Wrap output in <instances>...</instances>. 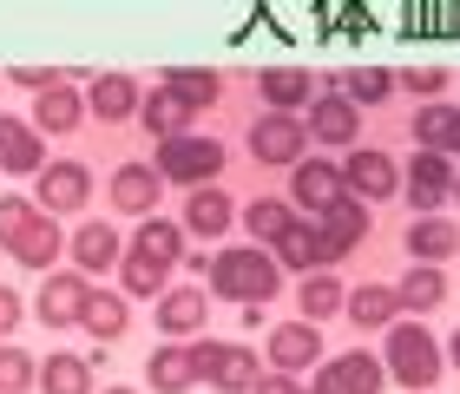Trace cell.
I'll use <instances>...</instances> for the list:
<instances>
[{
  "label": "cell",
  "mask_w": 460,
  "mask_h": 394,
  "mask_svg": "<svg viewBox=\"0 0 460 394\" xmlns=\"http://www.w3.org/2000/svg\"><path fill=\"white\" fill-rule=\"evenodd\" d=\"M172 263H184V231L164 223V217H145L138 237L125 243V257H119V296L125 302L132 296H164V269Z\"/></svg>",
  "instance_id": "1"
},
{
  "label": "cell",
  "mask_w": 460,
  "mask_h": 394,
  "mask_svg": "<svg viewBox=\"0 0 460 394\" xmlns=\"http://www.w3.org/2000/svg\"><path fill=\"white\" fill-rule=\"evenodd\" d=\"M211 289L230 296V302H243V309H263L283 289V263L270 257V250H250V243H243V250L211 257Z\"/></svg>",
  "instance_id": "2"
},
{
  "label": "cell",
  "mask_w": 460,
  "mask_h": 394,
  "mask_svg": "<svg viewBox=\"0 0 460 394\" xmlns=\"http://www.w3.org/2000/svg\"><path fill=\"white\" fill-rule=\"evenodd\" d=\"M382 368H388L402 388H434V381H441V348H434L428 328L394 322L388 336H382Z\"/></svg>",
  "instance_id": "3"
},
{
  "label": "cell",
  "mask_w": 460,
  "mask_h": 394,
  "mask_svg": "<svg viewBox=\"0 0 460 394\" xmlns=\"http://www.w3.org/2000/svg\"><path fill=\"white\" fill-rule=\"evenodd\" d=\"M152 164H158V178H164V184L204 191V184H217V171H224V144H217V138H198V132H184V138H164Z\"/></svg>",
  "instance_id": "4"
},
{
  "label": "cell",
  "mask_w": 460,
  "mask_h": 394,
  "mask_svg": "<svg viewBox=\"0 0 460 394\" xmlns=\"http://www.w3.org/2000/svg\"><path fill=\"white\" fill-rule=\"evenodd\" d=\"M303 138H309V126H303L296 112L250 118V158L270 164V171H296V164H303Z\"/></svg>",
  "instance_id": "5"
},
{
  "label": "cell",
  "mask_w": 460,
  "mask_h": 394,
  "mask_svg": "<svg viewBox=\"0 0 460 394\" xmlns=\"http://www.w3.org/2000/svg\"><path fill=\"white\" fill-rule=\"evenodd\" d=\"M342 184H349V197H362V204L394 197L402 191V164H394L388 152H375V144H355L349 164H342Z\"/></svg>",
  "instance_id": "6"
},
{
  "label": "cell",
  "mask_w": 460,
  "mask_h": 394,
  "mask_svg": "<svg viewBox=\"0 0 460 394\" xmlns=\"http://www.w3.org/2000/svg\"><path fill=\"white\" fill-rule=\"evenodd\" d=\"M289 197L303 204V211H336V204L349 197V184H342V164H329V158H303L296 171H289Z\"/></svg>",
  "instance_id": "7"
},
{
  "label": "cell",
  "mask_w": 460,
  "mask_h": 394,
  "mask_svg": "<svg viewBox=\"0 0 460 394\" xmlns=\"http://www.w3.org/2000/svg\"><path fill=\"white\" fill-rule=\"evenodd\" d=\"M323 362V328L316 322H283V328H270V368L277 375H303V368H316Z\"/></svg>",
  "instance_id": "8"
},
{
  "label": "cell",
  "mask_w": 460,
  "mask_h": 394,
  "mask_svg": "<svg viewBox=\"0 0 460 394\" xmlns=\"http://www.w3.org/2000/svg\"><path fill=\"white\" fill-rule=\"evenodd\" d=\"M86 296H93V283L79 276V269H66V276H47L40 283V322L47 328H79V316H86Z\"/></svg>",
  "instance_id": "9"
},
{
  "label": "cell",
  "mask_w": 460,
  "mask_h": 394,
  "mask_svg": "<svg viewBox=\"0 0 460 394\" xmlns=\"http://www.w3.org/2000/svg\"><path fill=\"white\" fill-rule=\"evenodd\" d=\"M303 126H309V138H316V144H349V152H355V132H362V106H355V99H342V86H336V92H323L316 106H309Z\"/></svg>",
  "instance_id": "10"
},
{
  "label": "cell",
  "mask_w": 460,
  "mask_h": 394,
  "mask_svg": "<svg viewBox=\"0 0 460 394\" xmlns=\"http://www.w3.org/2000/svg\"><path fill=\"white\" fill-rule=\"evenodd\" d=\"M323 388H336V394H382L388 368H382V355H368V348H349V355L323 362Z\"/></svg>",
  "instance_id": "11"
},
{
  "label": "cell",
  "mask_w": 460,
  "mask_h": 394,
  "mask_svg": "<svg viewBox=\"0 0 460 394\" xmlns=\"http://www.w3.org/2000/svg\"><path fill=\"white\" fill-rule=\"evenodd\" d=\"M86 197H93V164L59 158V164L40 171V211H79Z\"/></svg>",
  "instance_id": "12"
},
{
  "label": "cell",
  "mask_w": 460,
  "mask_h": 394,
  "mask_svg": "<svg viewBox=\"0 0 460 394\" xmlns=\"http://www.w3.org/2000/svg\"><path fill=\"white\" fill-rule=\"evenodd\" d=\"M441 197H454V158H441V152H414L408 158V204L421 217H434V204Z\"/></svg>",
  "instance_id": "13"
},
{
  "label": "cell",
  "mask_w": 460,
  "mask_h": 394,
  "mask_svg": "<svg viewBox=\"0 0 460 394\" xmlns=\"http://www.w3.org/2000/svg\"><path fill=\"white\" fill-rule=\"evenodd\" d=\"M316 237H323V263H342L355 243L368 237V204H362V197H342L336 211L316 223Z\"/></svg>",
  "instance_id": "14"
},
{
  "label": "cell",
  "mask_w": 460,
  "mask_h": 394,
  "mask_svg": "<svg viewBox=\"0 0 460 394\" xmlns=\"http://www.w3.org/2000/svg\"><path fill=\"white\" fill-rule=\"evenodd\" d=\"M158 197H164L158 164H119V171H112V204H119L125 217H152Z\"/></svg>",
  "instance_id": "15"
},
{
  "label": "cell",
  "mask_w": 460,
  "mask_h": 394,
  "mask_svg": "<svg viewBox=\"0 0 460 394\" xmlns=\"http://www.w3.org/2000/svg\"><path fill=\"white\" fill-rule=\"evenodd\" d=\"M66 250H73V269H79V276H106V269L125 257L119 250V231H112V223H79V231L66 237Z\"/></svg>",
  "instance_id": "16"
},
{
  "label": "cell",
  "mask_w": 460,
  "mask_h": 394,
  "mask_svg": "<svg viewBox=\"0 0 460 394\" xmlns=\"http://www.w3.org/2000/svg\"><path fill=\"white\" fill-rule=\"evenodd\" d=\"M0 171H7V178H40V171H47L40 132L27 126V118H7V112H0Z\"/></svg>",
  "instance_id": "17"
},
{
  "label": "cell",
  "mask_w": 460,
  "mask_h": 394,
  "mask_svg": "<svg viewBox=\"0 0 460 394\" xmlns=\"http://www.w3.org/2000/svg\"><path fill=\"white\" fill-rule=\"evenodd\" d=\"M257 92H263L270 112L316 106V79H309V66H263V73H257Z\"/></svg>",
  "instance_id": "18"
},
{
  "label": "cell",
  "mask_w": 460,
  "mask_h": 394,
  "mask_svg": "<svg viewBox=\"0 0 460 394\" xmlns=\"http://www.w3.org/2000/svg\"><path fill=\"white\" fill-rule=\"evenodd\" d=\"M211 322V296H204L198 283H184V289H164L158 296V328L164 336H191V328Z\"/></svg>",
  "instance_id": "19"
},
{
  "label": "cell",
  "mask_w": 460,
  "mask_h": 394,
  "mask_svg": "<svg viewBox=\"0 0 460 394\" xmlns=\"http://www.w3.org/2000/svg\"><path fill=\"white\" fill-rule=\"evenodd\" d=\"M178 223H184L191 237H224L230 223H237V204H230L217 184H204V191L184 197V217H178Z\"/></svg>",
  "instance_id": "20"
},
{
  "label": "cell",
  "mask_w": 460,
  "mask_h": 394,
  "mask_svg": "<svg viewBox=\"0 0 460 394\" xmlns=\"http://www.w3.org/2000/svg\"><path fill=\"white\" fill-rule=\"evenodd\" d=\"M138 118H145V132H152L158 144L164 138H184V126H191V106H184V99L172 92V86H158V92H145V106H138Z\"/></svg>",
  "instance_id": "21"
},
{
  "label": "cell",
  "mask_w": 460,
  "mask_h": 394,
  "mask_svg": "<svg viewBox=\"0 0 460 394\" xmlns=\"http://www.w3.org/2000/svg\"><path fill=\"white\" fill-rule=\"evenodd\" d=\"M138 106H145V92H138L132 73H99L93 79V118H138Z\"/></svg>",
  "instance_id": "22"
},
{
  "label": "cell",
  "mask_w": 460,
  "mask_h": 394,
  "mask_svg": "<svg viewBox=\"0 0 460 394\" xmlns=\"http://www.w3.org/2000/svg\"><path fill=\"white\" fill-rule=\"evenodd\" d=\"M394 296H402L408 316H428V309H441L447 302V276H441V263H414L402 283H394Z\"/></svg>",
  "instance_id": "23"
},
{
  "label": "cell",
  "mask_w": 460,
  "mask_h": 394,
  "mask_svg": "<svg viewBox=\"0 0 460 394\" xmlns=\"http://www.w3.org/2000/svg\"><path fill=\"white\" fill-rule=\"evenodd\" d=\"M349 316H355V328H382V336H388L394 316H402V296H394L388 283H362L349 296Z\"/></svg>",
  "instance_id": "24"
},
{
  "label": "cell",
  "mask_w": 460,
  "mask_h": 394,
  "mask_svg": "<svg viewBox=\"0 0 460 394\" xmlns=\"http://www.w3.org/2000/svg\"><path fill=\"white\" fill-rule=\"evenodd\" d=\"M79 328H93L99 342H119L125 328H132V309H125L119 289H93V296H86V316H79Z\"/></svg>",
  "instance_id": "25"
},
{
  "label": "cell",
  "mask_w": 460,
  "mask_h": 394,
  "mask_svg": "<svg viewBox=\"0 0 460 394\" xmlns=\"http://www.w3.org/2000/svg\"><path fill=\"white\" fill-rule=\"evenodd\" d=\"M145 375H152V394H184L198 381V362H191V348H184V342H164Z\"/></svg>",
  "instance_id": "26"
},
{
  "label": "cell",
  "mask_w": 460,
  "mask_h": 394,
  "mask_svg": "<svg viewBox=\"0 0 460 394\" xmlns=\"http://www.w3.org/2000/svg\"><path fill=\"white\" fill-rule=\"evenodd\" d=\"M460 250V223L447 217H421V223H408V257H421V263H441Z\"/></svg>",
  "instance_id": "27"
},
{
  "label": "cell",
  "mask_w": 460,
  "mask_h": 394,
  "mask_svg": "<svg viewBox=\"0 0 460 394\" xmlns=\"http://www.w3.org/2000/svg\"><path fill=\"white\" fill-rule=\"evenodd\" d=\"M40 394H93V362L86 355H47L40 362Z\"/></svg>",
  "instance_id": "28"
},
{
  "label": "cell",
  "mask_w": 460,
  "mask_h": 394,
  "mask_svg": "<svg viewBox=\"0 0 460 394\" xmlns=\"http://www.w3.org/2000/svg\"><path fill=\"white\" fill-rule=\"evenodd\" d=\"M33 118H40V132H79L86 126V99H79L73 86H53V92H40Z\"/></svg>",
  "instance_id": "29"
},
{
  "label": "cell",
  "mask_w": 460,
  "mask_h": 394,
  "mask_svg": "<svg viewBox=\"0 0 460 394\" xmlns=\"http://www.w3.org/2000/svg\"><path fill=\"white\" fill-rule=\"evenodd\" d=\"M277 263L283 269H303V276H316V269H323V237H316V223H289V231H283V243H277Z\"/></svg>",
  "instance_id": "30"
},
{
  "label": "cell",
  "mask_w": 460,
  "mask_h": 394,
  "mask_svg": "<svg viewBox=\"0 0 460 394\" xmlns=\"http://www.w3.org/2000/svg\"><path fill=\"white\" fill-rule=\"evenodd\" d=\"M454 132H460V106H441V99H434V106H421L414 112V138H421V152H454Z\"/></svg>",
  "instance_id": "31"
},
{
  "label": "cell",
  "mask_w": 460,
  "mask_h": 394,
  "mask_svg": "<svg viewBox=\"0 0 460 394\" xmlns=\"http://www.w3.org/2000/svg\"><path fill=\"white\" fill-rule=\"evenodd\" d=\"M243 223H250V237H257V243H283V231L296 223V204H289V197H250Z\"/></svg>",
  "instance_id": "32"
},
{
  "label": "cell",
  "mask_w": 460,
  "mask_h": 394,
  "mask_svg": "<svg viewBox=\"0 0 460 394\" xmlns=\"http://www.w3.org/2000/svg\"><path fill=\"white\" fill-rule=\"evenodd\" d=\"M59 250H66V237H59V223H47V211H40V223H33L27 237H20L13 263H20V269H53V263H59Z\"/></svg>",
  "instance_id": "33"
},
{
  "label": "cell",
  "mask_w": 460,
  "mask_h": 394,
  "mask_svg": "<svg viewBox=\"0 0 460 394\" xmlns=\"http://www.w3.org/2000/svg\"><path fill=\"white\" fill-rule=\"evenodd\" d=\"M296 309H303V322H323V316H336V309H349V289L336 283V276H303V289H296Z\"/></svg>",
  "instance_id": "34"
},
{
  "label": "cell",
  "mask_w": 460,
  "mask_h": 394,
  "mask_svg": "<svg viewBox=\"0 0 460 394\" xmlns=\"http://www.w3.org/2000/svg\"><path fill=\"white\" fill-rule=\"evenodd\" d=\"M257 381H263V375H257V355L224 342V355H217V368H211V388H224V394H250Z\"/></svg>",
  "instance_id": "35"
},
{
  "label": "cell",
  "mask_w": 460,
  "mask_h": 394,
  "mask_svg": "<svg viewBox=\"0 0 460 394\" xmlns=\"http://www.w3.org/2000/svg\"><path fill=\"white\" fill-rule=\"evenodd\" d=\"M164 86L198 112V106H211V99H217V73L211 66H172V73H164Z\"/></svg>",
  "instance_id": "36"
},
{
  "label": "cell",
  "mask_w": 460,
  "mask_h": 394,
  "mask_svg": "<svg viewBox=\"0 0 460 394\" xmlns=\"http://www.w3.org/2000/svg\"><path fill=\"white\" fill-rule=\"evenodd\" d=\"M388 92H394V73H382V66H349L342 73V99H355V106H382Z\"/></svg>",
  "instance_id": "37"
},
{
  "label": "cell",
  "mask_w": 460,
  "mask_h": 394,
  "mask_svg": "<svg viewBox=\"0 0 460 394\" xmlns=\"http://www.w3.org/2000/svg\"><path fill=\"white\" fill-rule=\"evenodd\" d=\"M33 223H40L33 197H0V250H20V237H27Z\"/></svg>",
  "instance_id": "38"
},
{
  "label": "cell",
  "mask_w": 460,
  "mask_h": 394,
  "mask_svg": "<svg viewBox=\"0 0 460 394\" xmlns=\"http://www.w3.org/2000/svg\"><path fill=\"white\" fill-rule=\"evenodd\" d=\"M27 388H40V362L27 348H0V394H27Z\"/></svg>",
  "instance_id": "39"
},
{
  "label": "cell",
  "mask_w": 460,
  "mask_h": 394,
  "mask_svg": "<svg viewBox=\"0 0 460 394\" xmlns=\"http://www.w3.org/2000/svg\"><path fill=\"white\" fill-rule=\"evenodd\" d=\"M402 86H408L414 99H428V106H434V99L447 92V66H434V59H414V66H402Z\"/></svg>",
  "instance_id": "40"
},
{
  "label": "cell",
  "mask_w": 460,
  "mask_h": 394,
  "mask_svg": "<svg viewBox=\"0 0 460 394\" xmlns=\"http://www.w3.org/2000/svg\"><path fill=\"white\" fill-rule=\"evenodd\" d=\"M7 79H13V86H27V92L40 99V92H53V86H66L73 73H66V66H13Z\"/></svg>",
  "instance_id": "41"
},
{
  "label": "cell",
  "mask_w": 460,
  "mask_h": 394,
  "mask_svg": "<svg viewBox=\"0 0 460 394\" xmlns=\"http://www.w3.org/2000/svg\"><path fill=\"white\" fill-rule=\"evenodd\" d=\"M217 355H224V342H211V336H198V348H191V362H198V381H211V368H217Z\"/></svg>",
  "instance_id": "42"
},
{
  "label": "cell",
  "mask_w": 460,
  "mask_h": 394,
  "mask_svg": "<svg viewBox=\"0 0 460 394\" xmlns=\"http://www.w3.org/2000/svg\"><path fill=\"white\" fill-rule=\"evenodd\" d=\"M13 328H20V296L0 283V336H13Z\"/></svg>",
  "instance_id": "43"
},
{
  "label": "cell",
  "mask_w": 460,
  "mask_h": 394,
  "mask_svg": "<svg viewBox=\"0 0 460 394\" xmlns=\"http://www.w3.org/2000/svg\"><path fill=\"white\" fill-rule=\"evenodd\" d=\"M250 394H303V381H296V375H263Z\"/></svg>",
  "instance_id": "44"
},
{
  "label": "cell",
  "mask_w": 460,
  "mask_h": 394,
  "mask_svg": "<svg viewBox=\"0 0 460 394\" xmlns=\"http://www.w3.org/2000/svg\"><path fill=\"white\" fill-rule=\"evenodd\" d=\"M447 362H454V368H460V328H454V342H447Z\"/></svg>",
  "instance_id": "45"
},
{
  "label": "cell",
  "mask_w": 460,
  "mask_h": 394,
  "mask_svg": "<svg viewBox=\"0 0 460 394\" xmlns=\"http://www.w3.org/2000/svg\"><path fill=\"white\" fill-rule=\"evenodd\" d=\"M303 394H336V388H323V381H309V388H303Z\"/></svg>",
  "instance_id": "46"
},
{
  "label": "cell",
  "mask_w": 460,
  "mask_h": 394,
  "mask_svg": "<svg viewBox=\"0 0 460 394\" xmlns=\"http://www.w3.org/2000/svg\"><path fill=\"white\" fill-rule=\"evenodd\" d=\"M99 394H138V388H99Z\"/></svg>",
  "instance_id": "47"
},
{
  "label": "cell",
  "mask_w": 460,
  "mask_h": 394,
  "mask_svg": "<svg viewBox=\"0 0 460 394\" xmlns=\"http://www.w3.org/2000/svg\"><path fill=\"white\" fill-rule=\"evenodd\" d=\"M447 158H460V132H454V152H447Z\"/></svg>",
  "instance_id": "48"
},
{
  "label": "cell",
  "mask_w": 460,
  "mask_h": 394,
  "mask_svg": "<svg viewBox=\"0 0 460 394\" xmlns=\"http://www.w3.org/2000/svg\"><path fill=\"white\" fill-rule=\"evenodd\" d=\"M454 197H460V171H454Z\"/></svg>",
  "instance_id": "49"
}]
</instances>
